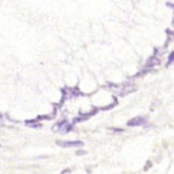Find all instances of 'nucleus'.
Returning a JSON list of instances; mask_svg holds the SVG:
<instances>
[{"label": "nucleus", "instance_id": "f257e3e1", "mask_svg": "<svg viewBox=\"0 0 174 174\" xmlns=\"http://www.w3.org/2000/svg\"><path fill=\"white\" fill-rule=\"evenodd\" d=\"M56 144L59 147H61V148H74V147L81 148V147H84V142L79 141V140H76V141H61V140H57Z\"/></svg>", "mask_w": 174, "mask_h": 174}, {"label": "nucleus", "instance_id": "f8f14e48", "mask_svg": "<svg viewBox=\"0 0 174 174\" xmlns=\"http://www.w3.org/2000/svg\"><path fill=\"white\" fill-rule=\"evenodd\" d=\"M110 130L113 132H123L124 131V129H116V128H110Z\"/></svg>", "mask_w": 174, "mask_h": 174}, {"label": "nucleus", "instance_id": "423d86ee", "mask_svg": "<svg viewBox=\"0 0 174 174\" xmlns=\"http://www.w3.org/2000/svg\"><path fill=\"white\" fill-rule=\"evenodd\" d=\"M73 129H74V125L73 124H71V123H67L64 127L60 130V132H62V134H68V132H71V131H73Z\"/></svg>", "mask_w": 174, "mask_h": 174}, {"label": "nucleus", "instance_id": "9b49d317", "mask_svg": "<svg viewBox=\"0 0 174 174\" xmlns=\"http://www.w3.org/2000/svg\"><path fill=\"white\" fill-rule=\"evenodd\" d=\"M151 167H153V162H151L150 160H148V161L146 162V165H144V167H143V171L147 172V171H149Z\"/></svg>", "mask_w": 174, "mask_h": 174}, {"label": "nucleus", "instance_id": "2eb2a0df", "mask_svg": "<svg viewBox=\"0 0 174 174\" xmlns=\"http://www.w3.org/2000/svg\"><path fill=\"white\" fill-rule=\"evenodd\" d=\"M172 26H174V14H173V19H172Z\"/></svg>", "mask_w": 174, "mask_h": 174}, {"label": "nucleus", "instance_id": "6e6552de", "mask_svg": "<svg viewBox=\"0 0 174 174\" xmlns=\"http://www.w3.org/2000/svg\"><path fill=\"white\" fill-rule=\"evenodd\" d=\"M114 100H113V103L111 104V105H108V106H104V108H100L101 110H104V111H106V110H111L112 108H114V106L116 105H117V99H116V98H113Z\"/></svg>", "mask_w": 174, "mask_h": 174}, {"label": "nucleus", "instance_id": "f03ea898", "mask_svg": "<svg viewBox=\"0 0 174 174\" xmlns=\"http://www.w3.org/2000/svg\"><path fill=\"white\" fill-rule=\"evenodd\" d=\"M147 123V118L142 117V116H137V117H134L131 119H129L127 122V125L129 128H134V127H141V125H144Z\"/></svg>", "mask_w": 174, "mask_h": 174}, {"label": "nucleus", "instance_id": "20e7f679", "mask_svg": "<svg viewBox=\"0 0 174 174\" xmlns=\"http://www.w3.org/2000/svg\"><path fill=\"white\" fill-rule=\"evenodd\" d=\"M67 123H68V121H67V119H62V121H60V122H57V123L54 125L53 130H54V131H60Z\"/></svg>", "mask_w": 174, "mask_h": 174}, {"label": "nucleus", "instance_id": "7ed1b4c3", "mask_svg": "<svg viewBox=\"0 0 174 174\" xmlns=\"http://www.w3.org/2000/svg\"><path fill=\"white\" fill-rule=\"evenodd\" d=\"M160 63H161V61H160V59H159V56L153 55V56H150L149 59L147 60L146 66H144V68H147V69H153L154 67L159 66Z\"/></svg>", "mask_w": 174, "mask_h": 174}, {"label": "nucleus", "instance_id": "9d476101", "mask_svg": "<svg viewBox=\"0 0 174 174\" xmlns=\"http://www.w3.org/2000/svg\"><path fill=\"white\" fill-rule=\"evenodd\" d=\"M87 153H88L87 150L80 148V149H78V150L75 151V155H76V156H82V155H87Z\"/></svg>", "mask_w": 174, "mask_h": 174}, {"label": "nucleus", "instance_id": "4468645a", "mask_svg": "<svg viewBox=\"0 0 174 174\" xmlns=\"http://www.w3.org/2000/svg\"><path fill=\"white\" fill-rule=\"evenodd\" d=\"M71 172H72L71 168H66V169H63V171L61 172V174H67V173H71Z\"/></svg>", "mask_w": 174, "mask_h": 174}, {"label": "nucleus", "instance_id": "ddd939ff", "mask_svg": "<svg viewBox=\"0 0 174 174\" xmlns=\"http://www.w3.org/2000/svg\"><path fill=\"white\" fill-rule=\"evenodd\" d=\"M0 125H1V127L4 125V116L1 112H0Z\"/></svg>", "mask_w": 174, "mask_h": 174}, {"label": "nucleus", "instance_id": "0eeeda50", "mask_svg": "<svg viewBox=\"0 0 174 174\" xmlns=\"http://www.w3.org/2000/svg\"><path fill=\"white\" fill-rule=\"evenodd\" d=\"M172 63H174V51H172L169 55H168V59H167V63H166V67H169Z\"/></svg>", "mask_w": 174, "mask_h": 174}, {"label": "nucleus", "instance_id": "39448f33", "mask_svg": "<svg viewBox=\"0 0 174 174\" xmlns=\"http://www.w3.org/2000/svg\"><path fill=\"white\" fill-rule=\"evenodd\" d=\"M166 32H167V41H166L165 48H167V47H168V44H169V43L174 40V31H172V30H169V29H167Z\"/></svg>", "mask_w": 174, "mask_h": 174}, {"label": "nucleus", "instance_id": "1a4fd4ad", "mask_svg": "<svg viewBox=\"0 0 174 174\" xmlns=\"http://www.w3.org/2000/svg\"><path fill=\"white\" fill-rule=\"evenodd\" d=\"M27 127H30L32 129H41V128H43V125H42V123H31V124H27Z\"/></svg>", "mask_w": 174, "mask_h": 174}]
</instances>
